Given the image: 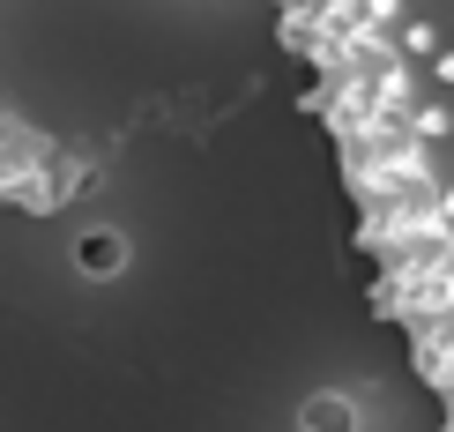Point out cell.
Returning a JSON list of instances; mask_svg holds the SVG:
<instances>
[{
  "label": "cell",
  "instance_id": "cell-1",
  "mask_svg": "<svg viewBox=\"0 0 454 432\" xmlns=\"http://www.w3.org/2000/svg\"><path fill=\"white\" fill-rule=\"evenodd\" d=\"M380 306L454 432V0H283Z\"/></svg>",
  "mask_w": 454,
  "mask_h": 432
}]
</instances>
